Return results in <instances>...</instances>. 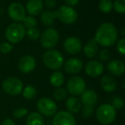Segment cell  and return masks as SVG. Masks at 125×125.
Segmentation results:
<instances>
[{
    "label": "cell",
    "mask_w": 125,
    "mask_h": 125,
    "mask_svg": "<svg viewBox=\"0 0 125 125\" xmlns=\"http://www.w3.org/2000/svg\"><path fill=\"white\" fill-rule=\"evenodd\" d=\"M64 50L71 55H75L79 53L82 50V41L76 37H69L63 42Z\"/></svg>",
    "instance_id": "cell-12"
},
{
    "label": "cell",
    "mask_w": 125,
    "mask_h": 125,
    "mask_svg": "<svg viewBox=\"0 0 125 125\" xmlns=\"http://www.w3.org/2000/svg\"><path fill=\"white\" fill-rule=\"evenodd\" d=\"M98 95L95 91L92 89H87L81 94V102L87 105H93L97 103Z\"/></svg>",
    "instance_id": "cell-18"
},
{
    "label": "cell",
    "mask_w": 125,
    "mask_h": 125,
    "mask_svg": "<svg viewBox=\"0 0 125 125\" xmlns=\"http://www.w3.org/2000/svg\"><path fill=\"white\" fill-rule=\"evenodd\" d=\"M13 49V46L8 42H4V43L0 44V52L4 54H7L10 52Z\"/></svg>",
    "instance_id": "cell-35"
},
{
    "label": "cell",
    "mask_w": 125,
    "mask_h": 125,
    "mask_svg": "<svg viewBox=\"0 0 125 125\" xmlns=\"http://www.w3.org/2000/svg\"><path fill=\"white\" fill-rule=\"evenodd\" d=\"M111 105L112 107L114 108L115 110L116 109H122L124 105V102H123V99L120 97H115L113 98L112 102H111Z\"/></svg>",
    "instance_id": "cell-32"
},
{
    "label": "cell",
    "mask_w": 125,
    "mask_h": 125,
    "mask_svg": "<svg viewBox=\"0 0 125 125\" xmlns=\"http://www.w3.org/2000/svg\"><path fill=\"white\" fill-rule=\"evenodd\" d=\"M116 49H117L118 52H119L121 55H124L125 54V39L122 38L119 40L116 45Z\"/></svg>",
    "instance_id": "cell-36"
},
{
    "label": "cell",
    "mask_w": 125,
    "mask_h": 125,
    "mask_svg": "<svg viewBox=\"0 0 125 125\" xmlns=\"http://www.w3.org/2000/svg\"><path fill=\"white\" fill-rule=\"evenodd\" d=\"M69 6H75L79 3V0H64Z\"/></svg>",
    "instance_id": "cell-39"
},
{
    "label": "cell",
    "mask_w": 125,
    "mask_h": 125,
    "mask_svg": "<svg viewBox=\"0 0 125 125\" xmlns=\"http://www.w3.org/2000/svg\"><path fill=\"white\" fill-rule=\"evenodd\" d=\"M35 66H36V61L34 57L29 55L23 56L22 57L20 58L18 62V69L20 71L25 74L33 71Z\"/></svg>",
    "instance_id": "cell-13"
},
{
    "label": "cell",
    "mask_w": 125,
    "mask_h": 125,
    "mask_svg": "<svg viewBox=\"0 0 125 125\" xmlns=\"http://www.w3.org/2000/svg\"><path fill=\"white\" fill-rule=\"evenodd\" d=\"M29 40H36L40 38V32L38 28H29L28 29V31H26V34Z\"/></svg>",
    "instance_id": "cell-29"
},
{
    "label": "cell",
    "mask_w": 125,
    "mask_h": 125,
    "mask_svg": "<svg viewBox=\"0 0 125 125\" xmlns=\"http://www.w3.org/2000/svg\"><path fill=\"white\" fill-rule=\"evenodd\" d=\"M26 125H45V122L40 113L32 112L27 118Z\"/></svg>",
    "instance_id": "cell-23"
},
{
    "label": "cell",
    "mask_w": 125,
    "mask_h": 125,
    "mask_svg": "<svg viewBox=\"0 0 125 125\" xmlns=\"http://www.w3.org/2000/svg\"><path fill=\"white\" fill-rule=\"evenodd\" d=\"M83 63L82 60L77 57H72L67 60L64 63V70L67 73L75 75L82 70Z\"/></svg>",
    "instance_id": "cell-15"
},
{
    "label": "cell",
    "mask_w": 125,
    "mask_h": 125,
    "mask_svg": "<svg viewBox=\"0 0 125 125\" xmlns=\"http://www.w3.org/2000/svg\"><path fill=\"white\" fill-rule=\"evenodd\" d=\"M59 40V33L57 29L48 28L43 32L40 37V44L45 49H52L57 45Z\"/></svg>",
    "instance_id": "cell-5"
},
{
    "label": "cell",
    "mask_w": 125,
    "mask_h": 125,
    "mask_svg": "<svg viewBox=\"0 0 125 125\" xmlns=\"http://www.w3.org/2000/svg\"><path fill=\"white\" fill-rule=\"evenodd\" d=\"M117 37L118 33L116 27L112 23L104 22L98 28L94 40L98 45L104 47H109L116 43Z\"/></svg>",
    "instance_id": "cell-1"
},
{
    "label": "cell",
    "mask_w": 125,
    "mask_h": 125,
    "mask_svg": "<svg viewBox=\"0 0 125 125\" xmlns=\"http://www.w3.org/2000/svg\"><path fill=\"white\" fill-rule=\"evenodd\" d=\"M82 109V115L84 118H89L93 116L94 112V107L93 105H87L84 104V106Z\"/></svg>",
    "instance_id": "cell-30"
},
{
    "label": "cell",
    "mask_w": 125,
    "mask_h": 125,
    "mask_svg": "<svg viewBox=\"0 0 125 125\" xmlns=\"http://www.w3.org/2000/svg\"><path fill=\"white\" fill-rule=\"evenodd\" d=\"M28 114V110L26 108H18L13 111V116L15 118H22Z\"/></svg>",
    "instance_id": "cell-34"
},
{
    "label": "cell",
    "mask_w": 125,
    "mask_h": 125,
    "mask_svg": "<svg viewBox=\"0 0 125 125\" xmlns=\"http://www.w3.org/2000/svg\"><path fill=\"white\" fill-rule=\"evenodd\" d=\"M100 86L104 91L107 93H111L116 90V82L113 77L110 75H104L100 81Z\"/></svg>",
    "instance_id": "cell-19"
},
{
    "label": "cell",
    "mask_w": 125,
    "mask_h": 125,
    "mask_svg": "<svg viewBox=\"0 0 125 125\" xmlns=\"http://www.w3.org/2000/svg\"><path fill=\"white\" fill-rule=\"evenodd\" d=\"M43 62L47 68L53 70H57L63 65V57L60 52L54 49H50L43 55Z\"/></svg>",
    "instance_id": "cell-2"
},
{
    "label": "cell",
    "mask_w": 125,
    "mask_h": 125,
    "mask_svg": "<svg viewBox=\"0 0 125 125\" xmlns=\"http://www.w3.org/2000/svg\"><path fill=\"white\" fill-rule=\"evenodd\" d=\"M83 52L85 56L88 58H93L98 53V44L96 40L94 39H91L88 40L87 44L85 45L83 49Z\"/></svg>",
    "instance_id": "cell-20"
},
{
    "label": "cell",
    "mask_w": 125,
    "mask_h": 125,
    "mask_svg": "<svg viewBox=\"0 0 125 125\" xmlns=\"http://www.w3.org/2000/svg\"><path fill=\"white\" fill-rule=\"evenodd\" d=\"M39 111L44 116H52L57 113V104L49 98H41L37 103Z\"/></svg>",
    "instance_id": "cell-8"
},
{
    "label": "cell",
    "mask_w": 125,
    "mask_h": 125,
    "mask_svg": "<svg viewBox=\"0 0 125 125\" xmlns=\"http://www.w3.org/2000/svg\"><path fill=\"white\" fill-rule=\"evenodd\" d=\"M8 15L15 21H22L26 16V10L22 4L12 3L8 8Z\"/></svg>",
    "instance_id": "cell-11"
},
{
    "label": "cell",
    "mask_w": 125,
    "mask_h": 125,
    "mask_svg": "<svg viewBox=\"0 0 125 125\" xmlns=\"http://www.w3.org/2000/svg\"><path fill=\"white\" fill-rule=\"evenodd\" d=\"M22 95L26 99H33L37 95V89L33 86H27L23 89Z\"/></svg>",
    "instance_id": "cell-25"
},
{
    "label": "cell",
    "mask_w": 125,
    "mask_h": 125,
    "mask_svg": "<svg viewBox=\"0 0 125 125\" xmlns=\"http://www.w3.org/2000/svg\"><path fill=\"white\" fill-rule=\"evenodd\" d=\"M124 28H123V30H122V35H124Z\"/></svg>",
    "instance_id": "cell-40"
},
{
    "label": "cell",
    "mask_w": 125,
    "mask_h": 125,
    "mask_svg": "<svg viewBox=\"0 0 125 125\" xmlns=\"http://www.w3.org/2000/svg\"><path fill=\"white\" fill-rule=\"evenodd\" d=\"M66 107L68 109L69 112L70 113H77L80 111L82 108V102L78 98L70 97L66 101Z\"/></svg>",
    "instance_id": "cell-21"
},
{
    "label": "cell",
    "mask_w": 125,
    "mask_h": 125,
    "mask_svg": "<svg viewBox=\"0 0 125 125\" xmlns=\"http://www.w3.org/2000/svg\"><path fill=\"white\" fill-rule=\"evenodd\" d=\"M57 4V1L56 0H45V5L46 6L48 9H53Z\"/></svg>",
    "instance_id": "cell-37"
},
{
    "label": "cell",
    "mask_w": 125,
    "mask_h": 125,
    "mask_svg": "<svg viewBox=\"0 0 125 125\" xmlns=\"http://www.w3.org/2000/svg\"><path fill=\"white\" fill-rule=\"evenodd\" d=\"M57 18V11H45L41 14V21L45 26L51 27Z\"/></svg>",
    "instance_id": "cell-22"
},
{
    "label": "cell",
    "mask_w": 125,
    "mask_h": 125,
    "mask_svg": "<svg viewBox=\"0 0 125 125\" xmlns=\"http://www.w3.org/2000/svg\"><path fill=\"white\" fill-rule=\"evenodd\" d=\"M2 87L6 94L10 95H18L22 92L23 83L20 79L16 77H9L4 81Z\"/></svg>",
    "instance_id": "cell-7"
},
{
    "label": "cell",
    "mask_w": 125,
    "mask_h": 125,
    "mask_svg": "<svg viewBox=\"0 0 125 125\" xmlns=\"http://www.w3.org/2000/svg\"><path fill=\"white\" fill-rule=\"evenodd\" d=\"M26 34V29L23 27V25L20 23L15 22L10 24L5 31L6 39L10 42L14 44H17L23 40Z\"/></svg>",
    "instance_id": "cell-4"
},
{
    "label": "cell",
    "mask_w": 125,
    "mask_h": 125,
    "mask_svg": "<svg viewBox=\"0 0 125 125\" xmlns=\"http://www.w3.org/2000/svg\"><path fill=\"white\" fill-rule=\"evenodd\" d=\"M57 18L64 24H73L78 18L77 11L73 7L62 5L57 10Z\"/></svg>",
    "instance_id": "cell-6"
},
{
    "label": "cell",
    "mask_w": 125,
    "mask_h": 125,
    "mask_svg": "<svg viewBox=\"0 0 125 125\" xmlns=\"http://www.w3.org/2000/svg\"><path fill=\"white\" fill-rule=\"evenodd\" d=\"M99 8L102 12L109 13L113 8V3L111 0H100L99 4Z\"/></svg>",
    "instance_id": "cell-26"
},
{
    "label": "cell",
    "mask_w": 125,
    "mask_h": 125,
    "mask_svg": "<svg viewBox=\"0 0 125 125\" xmlns=\"http://www.w3.org/2000/svg\"><path fill=\"white\" fill-rule=\"evenodd\" d=\"M107 70L111 74L119 76L124 73L125 65L121 60H112L107 64Z\"/></svg>",
    "instance_id": "cell-16"
},
{
    "label": "cell",
    "mask_w": 125,
    "mask_h": 125,
    "mask_svg": "<svg viewBox=\"0 0 125 125\" xmlns=\"http://www.w3.org/2000/svg\"><path fill=\"white\" fill-rule=\"evenodd\" d=\"M111 57V52H110L109 50L107 49H103L99 52V58L101 62H105V61H108Z\"/></svg>",
    "instance_id": "cell-33"
},
{
    "label": "cell",
    "mask_w": 125,
    "mask_h": 125,
    "mask_svg": "<svg viewBox=\"0 0 125 125\" xmlns=\"http://www.w3.org/2000/svg\"><path fill=\"white\" fill-rule=\"evenodd\" d=\"M68 92L65 88L58 87L53 92V98L57 101H62L64 99H66Z\"/></svg>",
    "instance_id": "cell-27"
},
{
    "label": "cell",
    "mask_w": 125,
    "mask_h": 125,
    "mask_svg": "<svg viewBox=\"0 0 125 125\" xmlns=\"http://www.w3.org/2000/svg\"><path fill=\"white\" fill-rule=\"evenodd\" d=\"M52 125H76V122L70 112L61 111L55 114L52 120Z\"/></svg>",
    "instance_id": "cell-10"
},
{
    "label": "cell",
    "mask_w": 125,
    "mask_h": 125,
    "mask_svg": "<svg viewBox=\"0 0 125 125\" xmlns=\"http://www.w3.org/2000/svg\"><path fill=\"white\" fill-rule=\"evenodd\" d=\"M115 10L120 14H124L125 12V0H116L113 4Z\"/></svg>",
    "instance_id": "cell-31"
},
{
    "label": "cell",
    "mask_w": 125,
    "mask_h": 125,
    "mask_svg": "<svg viewBox=\"0 0 125 125\" xmlns=\"http://www.w3.org/2000/svg\"><path fill=\"white\" fill-rule=\"evenodd\" d=\"M50 82L52 86L56 87H60L64 82V76L63 74L60 71H55L51 75Z\"/></svg>",
    "instance_id": "cell-24"
},
{
    "label": "cell",
    "mask_w": 125,
    "mask_h": 125,
    "mask_svg": "<svg viewBox=\"0 0 125 125\" xmlns=\"http://www.w3.org/2000/svg\"><path fill=\"white\" fill-rule=\"evenodd\" d=\"M116 110L110 104H103L96 111V117L100 123L104 125L111 124L116 118Z\"/></svg>",
    "instance_id": "cell-3"
},
{
    "label": "cell",
    "mask_w": 125,
    "mask_h": 125,
    "mask_svg": "<svg viewBox=\"0 0 125 125\" xmlns=\"http://www.w3.org/2000/svg\"><path fill=\"white\" fill-rule=\"evenodd\" d=\"M43 8L44 4L41 0H29L26 5L27 11L32 16L40 14L43 10Z\"/></svg>",
    "instance_id": "cell-17"
},
{
    "label": "cell",
    "mask_w": 125,
    "mask_h": 125,
    "mask_svg": "<svg viewBox=\"0 0 125 125\" xmlns=\"http://www.w3.org/2000/svg\"><path fill=\"white\" fill-rule=\"evenodd\" d=\"M1 125H16V123H15V122L13 121L12 119H10V118H6V119H4V121H3Z\"/></svg>",
    "instance_id": "cell-38"
},
{
    "label": "cell",
    "mask_w": 125,
    "mask_h": 125,
    "mask_svg": "<svg viewBox=\"0 0 125 125\" xmlns=\"http://www.w3.org/2000/svg\"><path fill=\"white\" fill-rule=\"evenodd\" d=\"M85 71L87 75L95 78V77L102 75L103 71H104V65L102 62H99V61H90L86 65Z\"/></svg>",
    "instance_id": "cell-14"
},
{
    "label": "cell",
    "mask_w": 125,
    "mask_h": 125,
    "mask_svg": "<svg viewBox=\"0 0 125 125\" xmlns=\"http://www.w3.org/2000/svg\"><path fill=\"white\" fill-rule=\"evenodd\" d=\"M22 21H23V27H24V28H27L28 29L35 28L37 25L36 19L32 16H25V18L23 19Z\"/></svg>",
    "instance_id": "cell-28"
},
{
    "label": "cell",
    "mask_w": 125,
    "mask_h": 125,
    "mask_svg": "<svg viewBox=\"0 0 125 125\" xmlns=\"http://www.w3.org/2000/svg\"><path fill=\"white\" fill-rule=\"evenodd\" d=\"M67 89L72 95H81L86 90V82L81 76H73L67 83Z\"/></svg>",
    "instance_id": "cell-9"
}]
</instances>
